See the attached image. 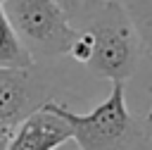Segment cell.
Instances as JSON below:
<instances>
[{
	"instance_id": "3957f363",
	"label": "cell",
	"mask_w": 152,
	"mask_h": 150,
	"mask_svg": "<svg viewBox=\"0 0 152 150\" xmlns=\"http://www.w3.org/2000/svg\"><path fill=\"white\" fill-rule=\"evenodd\" d=\"M0 7L33 60L69 52L76 26L55 0H2Z\"/></svg>"
},
{
	"instance_id": "277c9868",
	"label": "cell",
	"mask_w": 152,
	"mask_h": 150,
	"mask_svg": "<svg viewBox=\"0 0 152 150\" xmlns=\"http://www.w3.org/2000/svg\"><path fill=\"white\" fill-rule=\"evenodd\" d=\"M45 86L28 69L0 67V126L12 131L45 102Z\"/></svg>"
},
{
	"instance_id": "7a4b0ae2",
	"label": "cell",
	"mask_w": 152,
	"mask_h": 150,
	"mask_svg": "<svg viewBox=\"0 0 152 150\" xmlns=\"http://www.w3.org/2000/svg\"><path fill=\"white\" fill-rule=\"evenodd\" d=\"M50 107L69 121L78 150H131L142 136L140 124L126 107L124 81H112V93L86 114L55 100H50Z\"/></svg>"
},
{
	"instance_id": "30bf717a",
	"label": "cell",
	"mask_w": 152,
	"mask_h": 150,
	"mask_svg": "<svg viewBox=\"0 0 152 150\" xmlns=\"http://www.w3.org/2000/svg\"><path fill=\"white\" fill-rule=\"evenodd\" d=\"M0 150H7V138H5L2 143H0Z\"/></svg>"
},
{
	"instance_id": "8fae6325",
	"label": "cell",
	"mask_w": 152,
	"mask_h": 150,
	"mask_svg": "<svg viewBox=\"0 0 152 150\" xmlns=\"http://www.w3.org/2000/svg\"><path fill=\"white\" fill-rule=\"evenodd\" d=\"M0 2H2V0H0Z\"/></svg>"
},
{
	"instance_id": "9c48e42d",
	"label": "cell",
	"mask_w": 152,
	"mask_h": 150,
	"mask_svg": "<svg viewBox=\"0 0 152 150\" xmlns=\"http://www.w3.org/2000/svg\"><path fill=\"white\" fill-rule=\"evenodd\" d=\"M64 12H66V17H69V21H71V26H76L93 7H95V2L97 0H55Z\"/></svg>"
},
{
	"instance_id": "8992f818",
	"label": "cell",
	"mask_w": 152,
	"mask_h": 150,
	"mask_svg": "<svg viewBox=\"0 0 152 150\" xmlns=\"http://www.w3.org/2000/svg\"><path fill=\"white\" fill-rule=\"evenodd\" d=\"M33 55L24 48V43L19 40L17 31L12 29L10 19L5 17L2 7H0V67H10V69H28L33 67Z\"/></svg>"
},
{
	"instance_id": "6da1fadb",
	"label": "cell",
	"mask_w": 152,
	"mask_h": 150,
	"mask_svg": "<svg viewBox=\"0 0 152 150\" xmlns=\"http://www.w3.org/2000/svg\"><path fill=\"white\" fill-rule=\"evenodd\" d=\"M76 29H88L93 36V55L86 67L95 76L109 81H126L133 76L142 55V43L119 0H97Z\"/></svg>"
},
{
	"instance_id": "ba28073f",
	"label": "cell",
	"mask_w": 152,
	"mask_h": 150,
	"mask_svg": "<svg viewBox=\"0 0 152 150\" xmlns=\"http://www.w3.org/2000/svg\"><path fill=\"white\" fill-rule=\"evenodd\" d=\"M66 55H71V57H74L76 62H81V64H86V62L90 60V55H93V36H90L88 29H76Z\"/></svg>"
},
{
	"instance_id": "52a82bcc",
	"label": "cell",
	"mask_w": 152,
	"mask_h": 150,
	"mask_svg": "<svg viewBox=\"0 0 152 150\" xmlns=\"http://www.w3.org/2000/svg\"><path fill=\"white\" fill-rule=\"evenodd\" d=\"M131 17L145 50H152V0H119Z\"/></svg>"
},
{
	"instance_id": "5b68a950",
	"label": "cell",
	"mask_w": 152,
	"mask_h": 150,
	"mask_svg": "<svg viewBox=\"0 0 152 150\" xmlns=\"http://www.w3.org/2000/svg\"><path fill=\"white\" fill-rule=\"evenodd\" d=\"M69 138V121L50 107V100H45L38 110H33L24 121L12 129L7 138V150H57Z\"/></svg>"
}]
</instances>
